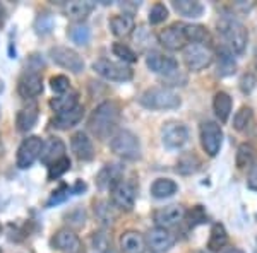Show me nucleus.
I'll return each mask as SVG.
<instances>
[{"mask_svg": "<svg viewBox=\"0 0 257 253\" xmlns=\"http://www.w3.org/2000/svg\"><path fill=\"white\" fill-rule=\"evenodd\" d=\"M120 122V106L115 101H103L91 113L88 127L96 139L105 140L113 135Z\"/></svg>", "mask_w": 257, "mask_h": 253, "instance_id": "obj_1", "label": "nucleus"}, {"mask_svg": "<svg viewBox=\"0 0 257 253\" xmlns=\"http://www.w3.org/2000/svg\"><path fill=\"white\" fill-rule=\"evenodd\" d=\"M218 33L221 35L226 48L230 50L231 53L242 55V53L245 52L248 33L242 21H238L235 16H230V14L221 16L218 21Z\"/></svg>", "mask_w": 257, "mask_h": 253, "instance_id": "obj_2", "label": "nucleus"}, {"mask_svg": "<svg viewBox=\"0 0 257 253\" xmlns=\"http://www.w3.org/2000/svg\"><path fill=\"white\" fill-rule=\"evenodd\" d=\"M139 103L148 110L163 111V110H175L182 105L180 96L173 89L165 88V86H156L149 88L141 94Z\"/></svg>", "mask_w": 257, "mask_h": 253, "instance_id": "obj_3", "label": "nucleus"}, {"mask_svg": "<svg viewBox=\"0 0 257 253\" xmlns=\"http://www.w3.org/2000/svg\"><path fill=\"white\" fill-rule=\"evenodd\" d=\"M110 147H111V151H113V154H117L118 157H122V159L136 161L141 157V142H139L138 135H136L134 132L127 130V128L117 130L111 135Z\"/></svg>", "mask_w": 257, "mask_h": 253, "instance_id": "obj_4", "label": "nucleus"}, {"mask_svg": "<svg viewBox=\"0 0 257 253\" xmlns=\"http://www.w3.org/2000/svg\"><path fill=\"white\" fill-rule=\"evenodd\" d=\"M185 67L192 72H201L208 69L214 60V53L208 45H187L182 50Z\"/></svg>", "mask_w": 257, "mask_h": 253, "instance_id": "obj_5", "label": "nucleus"}, {"mask_svg": "<svg viewBox=\"0 0 257 253\" xmlns=\"http://www.w3.org/2000/svg\"><path fill=\"white\" fill-rule=\"evenodd\" d=\"M93 70L106 81L127 82L134 77V70L122 62H111L106 59H99L93 64Z\"/></svg>", "mask_w": 257, "mask_h": 253, "instance_id": "obj_6", "label": "nucleus"}, {"mask_svg": "<svg viewBox=\"0 0 257 253\" xmlns=\"http://www.w3.org/2000/svg\"><path fill=\"white\" fill-rule=\"evenodd\" d=\"M199 137H201V146L209 157H214L223 146V130L213 120H206L201 123L199 128Z\"/></svg>", "mask_w": 257, "mask_h": 253, "instance_id": "obj_7", "label": "nucleus"}, {"mask_svg": "<svg viewBox=\"0 0 257 253\" xmlns=\"http://www.w3.org/2000/svg\"><path fill=\"white\" fill-rule=\"evenodd\" d=\"M161 140L168 149H180L189 140V128L185 123L170 120L161 127Z\"/></svg>", "mask_w": 257, "mask_h": 253, "instance_id": "obj_8", "label": "nucleus"}, {"mask_svg": "<svg viewBox=\"0 0 257 253\" xmlns=\"http://www.w3.org/2000/svg\"><path fill=\"white\" fill-rule=\"evenodd\" d=\"M50 57L59 67L67 69L74 74H81L84 70V60L76 50L69 47H53L50 48Z\"/></svg>", "mask_w": 257, "mask_h": 253, "instance_id": "obj_9", "label": "nucleus"}, {"mask_svg": "<svg viewBox=\"0 0 257 253\" xmlns=\"http://www.w3.org/2000/svg\"><path fill=\"white\" fill-rule=\"evenodd\" d=\"M41 149H43V140L38 135H30L21 142L18 149V157H16V163L21 169H26L33 166L36 159H40Z\"/></svg>", "mask_w": 257, "mask_h": 253, "instance_id": "obj_10", "label": "nucleus"}, {"mask_svg": "<svg viewBox=\"0 0 257 253\" xmlns=\"http://www.w3.org/2000/svg\"><path fill=\"white\" fill-rule=\"evenodd\" d=\"M144 239H146V248L151 253H167L170 248H173V244L177 241L175 234L172 231L158 226L149 229L146 236H144Z\"/></svg>", "mask_w": 257, "mask_h": 253, "instance_id": "obj_11", "label": "nucleus"}, {"mask_svg": "<svg viewBox=\"0 0 257 253\" xmlns=\"http://www.w3.org/2000/svg\"><path fill=\"white\" fill-rule=\"evenodd\" d=\"M110 197L111 204L117 207L118 210H128L134 209L136 205V188L132 183H128L125 180H120L118 183H115L110 188Z\"/></svg>", "mask_w": 257, "mask_h": 253, "instance_id": "obj_12", "label": "nucleus"}, {"mask_svg": "<svg viewBox=\"0 0 257 253\" xmlns=\"http://www.w3.org/2000/svg\"><path fill=\"white\" fill-rule=\"evenodd\" d=\"M185 215H187V210H185L184 205L170 204V205L161 207L158 210H155V212H153V219H155L158 227L168 229V227H173V226H177V224H180L185 219Z\"/></svg>", "mask_w": 257, "mask_h": 253, "instance_id": "obj_13", "label": "nucleus"}, {"mask_svg": "<svg viewBox=\"0 0 257 253\" xmlns=\"http://www.w3.org/2000/svg\"><path fill=\"white\" fill-rule=\"evenodd\" d=\"M146 65L151 72L160 74L163 77H168L175 74L178 69V62L170 55H165L161 52H149L146 57Z\"/></svg>", "mask_w": 257, "mask_h": 253, "instance_id": "obj_14", "label": "nucleus"}, {"mask_svg": "<svg viewBox=\"0 0 257 253\" xmlns=\"http://www.w3.org/2000/svg\"><path fill=\"white\" fill-rule=\"evenodd\" d=\"M18 93L26 99L36 98L43 93V77H41L38 70H26L19 77Z\"/></svg>", "mask_w": 257, "mask_h": 253, "instance_id": "obj_15", "label": "nucleus"}, {"mask_svg": "<svg viewBox=\"0 0 257 253\" xmlns=\"http://www.w3.org/2000/svg\"><path fill=\"white\" fill-rule=\"evenodd\" d=\"M158 41L161 47H165L167 50H184L187 47V40H185L184 35V24H172V26L165 28L163 31L158 35Z\"/></svg>", "mask_w": 257, "mask_h": 253, "instance_id": "obj_16", "label": "nucleus"}, {"mask_svg": "<svg viewBox=\"0 0 257 253\" xmlns=\"http://www.w3.org/2000/svg\"><path fill=\"white\" fill-rule=\"evenodd\" d=\"M52 246L60 251L74 253V251L79 250V246H81L79 236L74 233L72 229H69V227H64V229H59L55 234H53Z\"/></svg>", "mask_w": 257, "mask_h": 253, "instance_id": "obj_17", "label": "nucleus"}, {"mask_svg": "<svg viewBox=\"0 0 257 253\" xmlns=\"http://www.w3.org/2000/svg\"><path fill=\"white\" fill-rule=\"evenodd\" d=\"M65 157V144L64 140L59 139V137H50L48 140L43 142V149H41L40 159L43 164H53L55 161Z\"/></svg>", "mask_w": 257, "mask_h": 253, "instance_id": "obj_18", "label": "nucleus"}, {"mask_svg": "<svg viewBox=\"0 0 257 253\" xmlns=\"http://www.w3.org/2000/svg\"><path fill=\"white\" fill-rule=\"evenodd\" d=\"M70 149H72L74 156L79 161H91L94 157V146L88 134H84V132H76L72 135V139H70Z\"/></svg>", "mask_w": 257, "mask_h": 253, "instance_id": "obj_19", "label": "nucleus"}, {"mask_svg": "<svg viewBox=\"0 0 257 253\" xmlns=\"http://www.w3.org/2000/svg\"><path fill=\"white\" fill-rule=\"evenodd\" d=\"M146 239L139 231L128 229L120 236V253H146Z\"/></svg>", "mask_w": 257, "mask_h": 253, "instance_id": "obj_20", "label": "nucleus"}, {"mask_svg": "<svg viewBox=\"0 0 257 253\" xmlns=\"http://www.w3.org/2000/svg\"><path fill=\"white\" fill-rule=\"evenodd\" d=\"M82 117H84V106L77 105V106H74L72 110L55 115L52 123H53V127L59 128V130H69V128L76 127L82 120Z\"/></svg>", "mask_w": 257, "mask_h": 253, "instance_id": "obj_21", "label": "nucleus"}, {"mask_svg": "<svg viewBox=\"0 0 257 253\" xmlns=\"http://www.w3.org/2000/svg\"><path fill=\"white\" fill-rule=\"evenodd\" d=\"M94 4L93 2H81V0H74V2L64 4V14L67 16L70 21H74L76 24H82L88 16L93 12Z\"/></svg>", "mask_w": 257, "mask_h": 253, "instance_id": "obj_22", "label": "nucleus"}, {"mask_svg": "<svg viewBox=\"0 0 257 253\" xmlns=\"http://www.w3.org/2000/svg\"><path fill=\"white\" fill-rule=\"evenodd\" d=\"M38 105L36 103H28L24 108H21L18 118H16V125H18L19 132H30L38 122Z\"/></svg>", "mask_w": 257, "mask_h": 253, "instance_id": "obj_23", "label": "nucleus"}, {"mask_svg": "<svg viewBox=\"0 0 257 253\" xmlns=\"http://www.w3.org/2000/svg\"><path fill=\"white\" fill-rule=\"evenodd\" d=\"M134 28H136L134 18H132V14H127V12L113 16L110 19V30L117 38H125V36H128L134 31Z\"/></svg>", "mask_w": 257, "mask_h": 253, "instance_id": "obj_24", "label": "nucleus"}, {"mask_svg": "<svg viewBox=\"0 0 257 253\" xmlns=\"http://www.w3.org/2000/svg\"><path fill=\"white\" fill-rule=\"evenodd\" d=\"M122 173H123V169L120 164H113V163L106 164L105 168L99 171V175L96 178L98 186L103 190H110L115 183H118V181L122 180Z\"/></svg>", "mask_w": 257, "mask_h": 253, "instance_id": "obj_25", "label": "nucleus"}, {"mask_svg": "<svg viewBox=\"0 0 257 253\" xmlns=\"http://www.w3.org/2000/svg\"><path fill=\"white\" fill-rule=\"evenodd\" d=\"M231 108H233V99H231L230 94L225 93V91H218L213 99V110L221 123L228 122L231 115Z\"/></svg>", "mask_w": 257, "mask_h": 253, "instance_id": "obj_26", "label": "nucleus"}, {"mask_svg": "<svg viewBox=\"0 0 257 253\" xmlns=\"http://www.w3.org/2000/svg\"><path fill=\"white\" fill-rule=\"evenodd\" d=\"M172 7L180 16L189 19H197L204 14V6L197 0H173Z\"/></svg>", "mask_w": 257, "mask_h": 253, "instance_id": "obj_27", "label": "nucleus"}, {"mask_svg": "<svg viewBox=\"0 0 257 253\" xmlns=\"http://www.w3.org/2000/svg\"><path fill=\"white\" fill-rule=\"evenodd\" d=\"M226 243H228V233H226L225 226L219 222L213 224L211 233H209V239H208V250L213 253H218L226 246Z\"/></svg>", "mask_w": 257, "mask_h": 253, "instance_id": "obj_28", "label": "nucleus"}, {"mask_svg": "<svg viewBox=\"0 0 257 253\" xmlns=\"http://www.w3.org/2000/svg\"><path fill=\"white\" fill-rule=\"evenodd\" d=\"M255 156L257 151L252 144L243 142L240 144L237 149V154H235V164H237L238 169H245V168H252L255 164Z\"/></svg>", "mask_w": 257, "mask_h": 253, "instance_id": "obj_29", "label": "nucleus"}, {"mask_svg": "<svg viewBox=\"0 0 257 253\" xmlns=\"http://www.w3.org/2000/svg\"><path fill=\"white\" fill-rule=\"evenodd\" d=\"M94 215L103 226H111L117 221V210H115L113 204L108 200H98L94 202Z\"/></svg>", "mask_w": 257, "mask_h": 253, "instance_id": "obj_30", "label": "nucleus"}, {"mask_svg": "<svg viewBox=\"0 0 257 253\" xmlns=\"http://www.w3.org/2000/svg\"><path fill=\"white\" fill-rule=\"evenodd\" d=\"M184 35L189 45H206L209 41V31L202 24H184Z\"/></svg>", "mask_w": 257, "mask_h": 253, "instance_id": "obj_31", "label": "nucleus"}, {"mask_svg": "<svg viewBox=\"0 0 257 253\" xmlns=\"http://www.w3.org/2000/svg\"><path fill=\"white\" fill-rule=\"evenodd\" d=\"M74 106H77V93L76 91H67V93L59 94L57 98L50 99V108H52L53 111H57V115L72 110Z\"/></svg>", "mask_w": 257, "mask_h": 253, "instance_id": "obj_32", "label": "nucleus"}, {"mask_svg": "<svg viewBox=\"0 0 257 253\" xmlns=\"http://www.w3.org/2000/svg\"><path fill=\"white\" fill-rule=\"evenodd\" d=\"M177 173L180 175H194L201 169V159L194 152H184L177 161Z\"/></svg>", "mask_w": 257, "mask_h": 253, "instance_id": "obj_33", "label": "nucleus"}, {"mask_svg": "<svg viewBox=\"0 0 257 253\" xmlns=\"http://www.w3.org/2000/svg\"><path fill=\"white\" fill-rule=\"evenodd\" d=\"M178 190V185L170 178H158L151 185V195L155 198H168L175 195Z\"/></svg>", "mask_w": 257, "mask_h": 253, "instance_id": "obj_34", "label": "nucleus"}, {"mask_svg": "<svg viewBox=\"0 0 257 253\" xmlns=\"http://www.w3.org/2000/svg\"><path fill=\"white\" fill-rule=\"evenodd\" d=\"M237 70V62L231 57V52L228 48L223 47L218 50V74L221 77L231 76V74Z\"/></svg>", "mask_w": 257, "mask_h": 253, "instance_id": "obj_35", "label": "nucleus"}, {"mask_svg": "<svg viewBox=\"0 0 257 253\" xmlns=\"http://www.w3.org/2000/svg\"><path fill=\"white\" fill-rule=\"evenodd\" d=\"M254 123V111L250 106H242L233 117V128L237 132H245Z\"/></svg>", "mask_w": 257, "mask_h": 253, "instance_id": "obj_36", "label": "nucleus"}, {"mask_svg": "<svg viewBox=\"0 0 257 253\" xmlns=\"http://www.w3.org/2000/svg\"><path fill=\"white\" fill-rule=\"evenodd\" d=\"M69 36L74 43L88 45L89 38H91V31L88 26H84V24H74V26L69 28Z\"/></svg>", "mask_w": 257, "mask_h": 253, "instance_id": "obj_37", "label": "nucleus"}, {"mask_svg": "<svg viewBox=\"0 0 257 253\" xmlns=\"http://www.w3.org/2000/svg\"><path fill=\"white\" fill-rule=\"evenodd\" d=\"M69 169H70V159L65 156L48 166V180H57V178H60L62 175H65Z\"/></svg>", "mask_w": 257, "mask_h": 253, "instance_id": "obj_38", "label": "nucleus"}, {"mask_svg": "<svg viewBox=\"0 0 257 253\" xmlns=\"http://www.w3.org/2000/svg\"><path fill=\"white\" fill-rule=\"evenodd\" d=\"M111 50H113V55L118 57V59L122 60V64H134V62H138V55H136V53L132 52V50L127 47V45L113 43Z\"/></svg>", "mask_w": 257, "mask_h": 253, "instance_id": "obj_39", "label": "nucleus"}, {"mask_svg": "<svg viewBox=\"0 0 257 253\" xmlns=\"http://www.w3.org/2000/svg\"><path fill=\"white\" fill-rule=\"evenodd\" d=\"M134 41H136V45H139V48H148L149 45L153 43V35L149 33V30L146 26H138V28H134Z\"/></svg>", "mask_w": 257, "mask_h": 253, "instance_id": "obj_40", "label": "nucleus"}, {"mask_svg": "<svg viewBox=\"0 0 257 253\" xmlns=\"http://www.w3.org/2000/svg\"><path fill=\"white\" fill-rule=\"evenodd\" d=\"M168 18V9L165 4H155L149 11V23L151 24H161Z\"/></svg>", "mask_w": 257, "mask_h": 253, "instance_id": "obj_41", "label": "nucleus"}, {"mask_svg": "<svg viewBox=\"0 0 257 253\" xmlns=\"http://www.w3.org/2000/svg\"><path fill=\"white\" fill-rule=\"evenodd\" d=\"M50 88H52L53 93L64 94L70 91V81L65 76H53L50 79Z\"/></svg>", "mask_w": 257, "mask_h": 253, "instance_id": "obj_42", "label": "nucleus"}, {"mask_svg": "<svg viewBox=\"0 0 257 253\" xmlns=\"http://www.w3.org/2000/svg\"><path fill=\"white\" fill-rule=\"evenodd\" d=\"M257 86V77L254 76V74H243L242 79H240V89H242V93H252V91L255 89Z\"/></svg>", "mask_w": 257, "mask_h": 253, "instance_id": "obj_43", "label": "nucleus"}, {"mask_svg": "<svg viewBox=\"0 0 257 253\" xmlns=\"http://www.w3.org/2000/svg\"><path fill=\"white\" fill-rule=\"evenodd\" d=\"M189 219H190V226H197V224L204 222L206 219H208V215H206L204 209H202V205H196L192 210H190L189 214Z\"/></svg>", "mask_w": 257, "mask_h": 253, "instance_id": "obj_44", "label": "nucleus"}, {"mask_svg": "<svg viewBox=\"0 0 257 253\" xmlns=\"http://www.w3.org/2000/svg\"><path fill=\"white\" fill-rule=\"evenodd\" d=\"M69 186L67 185H62L57 192H53V195H52V198L48 200V204L47 205H53V204H60V202H64L65 198L69 197Z\"/></svg>", "mask_w": 257, "mask_h": 253, "instance_id": "obj_45", "label": "nucleus"}, {"mask_svg": "<svg viewBox=\"0 0 257 253\" xmlns=\"http://www.w3.org/2000/svg\"><path fill=\"white\" fill-rule=\"evenodd\" d=\"M247 186L250 190L257 192V163L252 166L250 171H248V176H247Z\"/></svg>", "mask_w": 257, "mask_h": 253, "instance_id": "obj_46", "label": "nucleus"}, {"mask_svg": "<svg viewBox=\"0 0 257 253\" xmlns=\"http://www.w3.org/2000/svg\"><path fill=\"white\" fill-rule=\"evenodd\" d=\"M6 21H7V12H6V7L0 4V28L6 24Z\"/></svg>", "mask_w": 257, "mask_h": 253, "instance_id": "obj_47", "label": "nucleus"}, {"mask_svg": "<svg viewBox=\"0 0 257 253\" xmlns=\"http://www.w3.org/2000/svg\"><path fill=\"white\" fill-rule=\"evenodd\" d=\"M81 190H82V192H84V190H86V185L84 183H82V181H77V183H76V186H74V192H81Z\"/></svg>", "mask_w": 257, "mask_h": 253, "instance_id": "obj_48", "label": "nucleus"}, {"mask_svg": "<svg viewBox=\"0 0 257 253\" xmlns=\"http://www.w3.org/2000/svg\"><path fill=\"white\" fill-rule=\"evenodd\" d=\"M223 253H245V251H242V250H240V248H228V250H225V251H223Z\"/></svg>", "mask_w": 257, "mask_h": 253, "instance_id": "obj_49", "label": "nucleus"}, {"mask_svg": "<svg viewBox=\"0 0 257 253\" xmlns=\"http://www.w3.org/2000/svg\"><path fill=\"white\" fill-rule=\"evenodd\" d=\"M255 253H257V250H255Z\"/></svg>", "mask_w": 257, "mask_h": 253, "instance_id": "obj_50", "label": "nucleus"}]
</instances>
